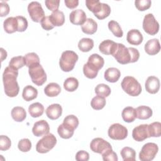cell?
<instances>
[{
	"instance_id": "cell-1",
	"label": "cell",
	"mask_w": 161,
	"mask_h": 161,
	"mask_svg": "<svg viewBox=\"0 0 161 161\" xmlns=\"http://www.w3.org/2000/svg\"><path fill=\"white\" fill-rule=\"evenodd\" d=\"M18 75V70L10 66L6 67L4 70L3 74L4 89L5 94L8 97H15L19 93V87L18 82L16 81Z\"/></svg>"
},
{
	"instance_id": "cell-2",
	"label": "cell",
	"mask_w": 161,
	"mask_h": 161,
	"mask_svg": "<svg viewBox=\"0 0 161 161\" xmlns=\"http://www.w3.org/2000/svg\"><path fill=\"white\" fill-rule=\"evenodd\" d=\"M112 55L118 63L124 65L137 62L140 57V53L133 47L127 48L123 44L118 43L116 48Z\"/></svg>"
},
{
	"instance_id": "cell-3",
	"label": "cell",
	"mask_w": 161,
	"mask_h": 161,
	"mask_svg": "<svg viewBox=\"0 0 161 161\" xmlns=\"http://www.w3.org/2000/svg\"><path fill=\"white\" fill-rule=\"evenodd\" d=\"M77 54L72 50H65L62 52L59 65L64 72H70L74 68L75 64L78 60Z\"/></svg>"
},
{
	"instance_id": "cell-4",
	"label": "cell",
	"mask_w": 161,
	"mask_h": 161,
	"mask_svg": "<svg viewBox=\"0 0 161 161\" xmlns=\"http://www.w3.org/2000/svg\"><path fill=\"white\" fill-rule=\"evenodd\" d=\"M121 86L123 90L131 96H137L142 91L140 84L132 76L125 77L121 82Z\"/></svg>"
},
{
	"instance_id": "cell-5",
	"label": "cell",
	"mask_w": 161,
	"mask_h": 161,
	"mask_svg": "<svg viewBox=\"0 0 161 161\" xmlns=\"http://www.w3.org/2000/svg\"><path fill=\"white\" fill-rule=\"evenodd\" d=\"M28 73L32 82L38 86H42L47 80V74L40 64L28 67Z\"/></svg>"
},
{
	"instance_id": "cell-6",
	"label": "cell",
	"mask_w": 161,
	"mask_h": 161,
	"mask_svg": "<svg viewBox=\"0 0 161 161\" xmlns=\"http://www.w3.org/2000/svg\"><path fill=\"white\" fill-rule=\"evenodd\" d=\"M57 143V138L52 133H48L38 140L36 145V150L40 153H45L52 150Z\"/></svg>"
},
{
	"instance_id": "cell-7",
	"label": "cell",
	"mask_w": 161,
	"mask_h": 161,
	"mask_svg": "<svg viewBox=\"0 0 161 161\" xmlns=\"http://www.w3.org/2000/svg\"><path fill=\"white\" fill-rule=\"evenodd\" d=\"M158 151V145L155 143L148 142L142 148L139 153V159L142 161L152 160Z\"/></svg>"
},
{
	"instance_id": "cell-8",
	"label": "cell",
	"mask_w": 161,
	"mask_h": 161,
	"mask_svg": "<svg viewBox=\"0 0 161 161\" xmlns=\"http://www.w3.org/2000/svg\"><path fill=\"white\" fill-rule=\"evenodd\" d=\"M143 29L147 33L150 35H154L158 33L159 30V24L155 19L153 14L148 13L144 16L143 20Z\"/></svg>"
},
{
	"instance_id": "cell-9",
	"label": "cell",
	"mask_w": 161,
	"mask_h": 161,
	"mask_svg": "<svg viewBox=\"0 0 161 161\" xmlns=\"http://www.w3.org/2000/svg\"><path fill=\"white\" fill-rule=\"evenodd\" d=\"M108 136L113 140H121L125 139L128 136V130L119 123L111 125L108 131Z\"/></svg>"
},
{
	"instance_id": "cell-10",
	"label": "cell",
	"mask_w": 161,
	"mask_h": 161,
	"mask_svg": "<svg viewBox=\"0 0 161 161\" xmlns=\"http://www.w3.org/2000/svg\"><path fill=\"white\" fill-rule=\"evenodd\" d=\"M28 11L31 19L36 23L41 22L45 17V12L42 5L37 1H32L28 5Z\"/></svg>"
},
{
	"instance_id": "cell-11",
	"label": "cell",
	"mask_w": 161,
	"mask_h": 161,
	"mask_svg": "<svg viewBox=\"0 0 161 161\" xmlns=\"http://www.w3.org/2000/svg\"><path fill=\"white\" fill-rule=\"evenodd\" d=\"M91 150L95 153L102 154L108 149H112L111 144L102 138H95L90 143Z\"/></svg>"
},
{
	"instance_id": "cell-12",
	"label": "cell",
	"mask_w": 161,
	"mask_h": 161,
	"mask_svg": "<svg viewBox=\"0 0 161 161\" xmlns=\"http://www.w3.org/2000/svg\"><path fill=\"white\" fill-rule=\"evenodd\" d=\"M89 69L95 72L99 71V69L103 68L104 64V58L97 53H93L89 56L87 62L85 64Z\"/></svg>"
},
{
	"instance_id": "cell-13",
	"label": "cell",
	"mask_w": 161,
	"mask_h": 161,
	"mask_svg": "<svg viewBox=\"0 0 161 161\" xmlns=\"http://www.w3.org/2000/svg\"><path fill=\"white\" fill-rule=\"evenodd\" d=\"M50 126L48 123L43 119L35 122L32 128L33 134L37 136H43L49 133Z\"/></svg>"
},
{
	"instance_id": "cell-14",
	"label": "cell",
	"mask_w": 161,
	"mask_h": 161,
	"mask_svg": "<svg viewBox=\"0 0 161 161\" xmlns=\"http://www.w3.org/2000/svg\"><path fill=\"white\" fill-rule=\"evenodd\" d=\"M132 137L136 142H143L149 138L148 125L142 124L135 127L132 131Z\"/></svg>"
},
{
	"instance_id": "cell-15",
	"label": "cell",
	"mask_w": 161,
	"mask_h": 161,
	"mask_svg": "<svg viewBox=\"0 0 161 161\" xmlns=\"http://www.w3.org/2000/svg\"><path fill=\"white\" fill-rule=\"evenodd\" d=\"M86 13L80 9L73 10L69 14L70 21L75 25H82L86 20Z\"/></svg>"
},
{
	"instance_id": "cell-16",
	"label": "cell",
	"mask_w": 161,
	"mask_h": 161,
	"mask_svg": "<svg viewBox=\"0 0 161 161\" xmlns=\"http://www.w3.org/2000/svg\"><path fill=\"white\" fill-rule=\"evenodd\" d=\"M143 37L141 32L137 29H132L128 31L126 35L127 42L133 45H138L143 42Z\"/></svg>"
},
{
	"instance_id": "cell-17",
	"label": "cell",
	"mask_w": 161,
	"mask_h": 161,
	"mask_svg": "<svg viewBox=\"0 0 161 161\" xmlns=\"http://www.w3.org/2000/svg\"><path fill=\"white\" fill-rule=\"evenodd\" d=\"M117 43L111 40H105L99 44V50L104 55H113L116 48Z\"/></svg>"
},
{
	"instance_id": "cell-18",
	"label": "cell",
	"mask_w": 161,
	"mask_h": 161,
	"mask_svg": "<svg viewBox=\"0 0 161 161\" xmlns=\"http://www.w3.org/2000/svg\"><path fill=\"white\" fill-rule=\"evenodd\" d=\"M146 91L150 94L157 93L160 89V80L155 76H149L145 84Z\"/></svg>"
},
{
	"instance_id": "cell-19",
	"label": "cell",
	"mask_w": 161,
	"mask_h": 161,
	"mask_svg": "<svg viewBox=\"0 0 161 161\" xmlns=\"http://www.w3.org/2000/svg\"><path fill=\"white\" fill-rule=\"evenodd\" d=\"M145 51L150 55L157 54L160 50V45L159 40L157 38H153L148 40L145 44Z\"/></svg>"
},
{
	"instance_id": "cell-20",
	"label": "cell",
	"mask_w": 161,
	"mask_h": 161,
	"mask_svg": "<svg viewBox=\"0 0 161 161\" xmlns=\"http://www.w3.org/2000/svg\"><path fill=\"white\" fill-rule=\"evenodd\" d=\"M45 112L49 119H57L62 115V108L59 104H52L47 107Z\"/></svg>"
},
{
	"instance_id": "cell-21",
	"label": "cell",
	"mask_w": 161,
	"mask_h": 161,
	"mask_svg": "<svg viewBox=\"0 0 161 161\" xmlns=\"http://www.w3.org/2000/svg\"><path fill=\"white\" fill-rule=\"evenodd\" d=\"M82 32L87 35H92L97 29V23L92 18H87L83 25H81Z\"/></svg>"
},
{
	"instance_id": "cell-22",
	"label": "cell",
	"mask_w": 161,
	"mask_h": 161,
	"mask_svg": "<svg viewBox=\"0 0 161 161\" xmlns=\"http://www.w3.org/2000/svg\"><path fill=\"white\" fill-rule=\"evenodd\" d=\"M121 75L119 70L115 67H109L104 72V79L109 82H116L118 80Z\"/></svg>"
},
{
	"instance_id": "cell-23",
	"label": "cell",
	"mask_w": 161,
	"mask_h": 161,
	"mask_svg": "<svg viewBox=\"0 0 161 161\" xmlns=\"http://www.w3.org/2000/svg\"><path fill=\"white\" fill-rule=\"evenodd\" d=\"M3 27L8 33H13L18 30V22L16 17H9L3 23Z\"/></svg>"
},
{
	"instance_id": "cell-24",
	"label": "cell",
	"mask_w": 161,
	"mask_h": 161,
	"mask_svg": "<svg viewBox=\"0 0 161 161\" xmlns=\"http://www.w3.org/2000/svg\"><path fill=\"white\" fill-rule=\"evenodd\" d=\"M136 118L139 119H147L150 118L153 114L152 109L147 106H140L136 109Z\"/></svg>"
},
{
	"instance_id": "cell-25",
	"label": "cell",
	"mask_w": 161,
	"mask_h": 161,
	"mask_svg": "<svg viewBox=\"0 0 161 161\" xmlns=\"http://www.w3.org/2000/svg\"><path fill=\"white\" fill-rule=\"evenodd\" d=\"M50 21L54 26H60L65 22V16L62 11L57 10L53 11L49 16Z\"/></svg>"
},
{
	"instance_id": "cell-26",
	"label": "cell",
	"mask_w": 161,
	"mask_h": 161,
	"mask_svg": "<svg viewBox=\"0 0 161 161\" xmlns=\"http://www.w3.org/2000/svg\"><path fill=\"white\" fill-rule=\"evenodd\" d=\"M38 91L32 86L28 85L25 86L23 90L22 97L26 101H30L37 97Z\"/></svg>"
},
{
	"instance_id": "cell-27",
	"label": "cell",
	"mask_w": 161,
	"mask_h": 161,
	"mask_svg": "<svg viewBox=\"0 0 161 161\" xmlns=\"http://www.w3.org/2000/svg\"><path fill=\"white\" fill-rule=\"evenodd\" d=\"M123 119L126 123H131L136 118V110L131 106H127L125 108L121 113Z\"/></svg>"
},
{
	"instance_id": "cell-28",
	"label": "cell",
	"mask_w": 161,
	"mask_h": 161,
	"mask_svg": "<svg viewBox=\"0 0 161 161\" xmlns=\"http://www.w3.org/2000/svg\"><path fill=\"white\" fill-rule=\"evenodd\" d=\"M61 92L60 86L55 82H50L44 88V92L48 97H55L58 96Z\"/></svg>"
},
{
	"instance_id": "cell-29",
	"label": "cell",
	"mask_w": 161,
	"mask_h": 161,
	"mask_svg": "<svg viewBox=\"0 0 161 161\" xmlns=\"http://www.w3.org/2000/svg\"><path fill=\"white\" fill-rule=\"evenodd\" d=\"M12 118L17 122L23 121L26 117V112L23 107H14L11 112Z\"/></svg>"
},
{
	"instance_id": "cell-30",
	"label": "cell",
	"mask_w": 161,
	"mask_h": 161,
	"mask_svg": "<svg viewBox=\"0 0 161 161\" xmlns=\"http://www.w3.org/2000/svg\"><path fill=\"white\" fill-rule=\"evenodd\" d=\"M44 111V107L40 103H34L29 106L28 112L33 118H38L42 116Z\"/></svg>"
},
{
	"instance_id": "cell-31",
	"label": "cell",
	"mask_w": 161,
	"mask_h": 161,
	"mask_svg": "<svg viewBox=\"0 0 161 161\" xmlns=\"http://www.w3.org/2000/svg\"><path fill=\"white\" fill-rule=\"evenodd\" d=\"M94 47V41L89 38H83L78 43L79 49L83 52H89Z\"/></svg>"
},
{
	"instance_id": "cell-32",
	"label": "cell",
	"mask_w": 161,
	"mask_h": 161,
	"mask_svg": "<svg viewBox=\"0 0 161 161\" xmlns=\"http://www.w3.org/2000/svg\"><path fill=\"white\" fill-rule=\"evenodd\" d=\"M149 137H159L161 135V123L158 121L148 125Z\"/></svg>"
},
{
	"instance_id": "cell-33",
	"label": "cell",
	"mask_w": 161,
	"mask_h": 161,
	"mask_svg": "<svg viewBox=\"0 0 161 161\" xmlns=\"http://www.w3.org/2000/svg\"><path fill=\"white\" fill-rule=\"evenodd\" d=\"M121 156L124 161H134L136 158V152L134 149L129 147H123L120 152Z\"/></svg>"
},
{
	"instance_id": "cell-34",
	"label": "cell",
	"mask_w": 161,
	"mask_h": 161,
	"mask_svg": "<svg viewBox=\"0 0 161 161\" xmlns=\"http://www.w3.org/2000/svg\"><path fill=\"white\" fill-rule=\"evenodd\" d=\"M62 124L69 129L74 131L79 125V119L75 115L70 114L64 119Z\"/></svg>"
},
{
	"instance_id": "cell-35",
	"label": "cell",
	"mask_w": 161,
	"mask_h": 161,
	"mask_svg": "<svg viewBox=\"0 0 161 161\" xmlns=\"http://www.w3.org/2000/svg\"><path fill=\"white\" fill-rule=\"evenodd\" d=\"M79 86L78 80L73 77H68L64 82V87L68 92H73L75 91Z\"/></svg>"
},
{
	"instance_id": "cell-36",
	"label": "cell",
	"mask_w": 161,
	"mask_h": 161,
	"mask_svg": "<svg viewBox=\"0 0 161 161\" xmlns=\"http://www.w3.org/2000/svg\"><path fill=\"white\" fill-rule=\"evenodd\" d=\"M108 25V28L113 33V35L115 36L118 38L123 36V30L117 21L114 20H111L109 21Z\"/></svg>"
},
{
	"instance_id": "cell-37",
	"label": "cell",
	"mask_w": 161,
	"mask_h": 161,
	"mask_svg": "<svg viewBox=\"0 0 161 161\" xmlns=\"http://www.w3.org/2000/svg\"><path fill=\"white\" fill-rule=\"evenodd\" d=\"M95 92L97 96L106 97L110 95L111 89L107 84H99L95 87Z\"/></svg>"
},
{
	"instance_id": "cell-38",
	"label": "cell",
	"mask_w": 161,
	"mask_h": 161,
	"mask_svg": "<svg viewBox=\"0 0 161 161\" xmlns=\"http://www.w3.org/2000/svg\"><path fill=\"white\" fill-rule=\"evenodd\" d=\"M25 64L28 67L40 64V58L38 55L35 52H31L25 55Z\"/></svg>"
},
{
	"instance_id": "cell-39",
	"label": "cell",
	"mask_w": 161,
	"mask_h": 161,
	"mask_svg": "<svg viewBox=\"0 0 161 161\" xmlns=\"http://www.w3.org/2000/svg\"><path fill=\"white\" fill-rule=\"evenodd\" d=\"M106 103V102L104 97L96 96L92 99L91 101V106L94 109L100 110L105 106Z\"/></svg>"
},
{
	"instance_id": "cell-40",
	"label": "cell",
	"mask_w": 161,
	"mask_h": 161,
	"mask_svg": "<svg viewBox=\"0 0 161 161\" xmlns=\"http://www.w3.org/2000/svg\"><path fill=\"white\" fill-rule=\"evenodd\" d=\"M57 132L61 138L64 139H69L73 136L74 131L66 127L63 124H61L57 128Z\"/></svg>"
},
{
	"instance_id": "cell-41",
	"label": "cell",
	"mask_w": 161,
	"mask_h": 161,
	"mask_svg": "<svg viewBox=\"0 0 161 161\" xmlns=\"http://www.w3.org/2000/svg\"><path fill=\"white\" fill-rule=\"evenodd\" d=\"M25 57L23 56H16L13 57L10 62H9V66L18 70L19 69L23 67L25 65Z\"/></svg>"
},
{
	"instance_id": "cell-42",
	"label": "cell",
	"mask_w": 161,
	"mask_h": 161,
	"mask_svg": "<svg viewBox=\"0 0 161 161\" xmlns=\"http://www.w3.org/2000/svg\"><path fill=\"white\" fill-rule=\"evenodd\" d=\"M18 148L23 152H27L31 148V143L29 139L23 138L19 141Z\"/></svg>"
},
{
	"instance_id": "cell-43",
	"label": "cell",
	"mask_w": 161,
	"mask_h": 161,
	"mask_svg": "<svg viewBox=\"0 0 161 161\" xmlns=\"http://www.w3.org/2000/svg\"><path fill=\"white\" fill-rule=\"evenodd\" d=\"M135 4L139 11H143L150 8L152 2L150 0H136L135 1Z\"/></svg>"
},
{
	"instance_id": "cell-44",
	"label": "cell",
	"mask_w": 161,
	"mask_h": 161,
	"mask_svg": "<svg viewBox=\"0 0 161 161\" xmlns=\"http://www.w3.org/2000/svg\"><path fill=\"white\" fill-rule=\"evenodd\" d=\"M101 155L104 161H118V160L117 154L112 149L107 150Z\"/></svg>"
},
{
	"instance_id": "cell-45",
	"label": "cell",
	"mask_w": 161,
	"mask_h": 161,
	"mask_svg": "<svg viewBox=\"0 0 161 161\" xmlns=\"http://www.w3.org/2000/svg\"><path fill=\"white\" fill-rule=\"evenodd\" d=\"M11 145L10 138L6 135L0 136V150L1 151L8 150Z\"/></svg>"
},
{
	"instance_id": "cell-46",
	"label": "cell",
	"mask_w": 161,
	"mask_h": 161,
	"mask_svg": "<svg viewBox=\"0 0 161 161\" xmlns=\"http://www.w3.org/2000/svg\"><path fill=\"white\" fill-rule=\"evenodd\" d=\"M18 22V30L19 32L25 31L28 27V21L26 18L22 16H16Z\"/></svg>"
},
{
	"instance_id": "cell-47",
	"label": "cell",
	"mask_w": 161,
	"mask_h": 161,
	"mask_svg": "<svg viewBox=\"0 0 161 161\" xmlns=\"http://www.w3.org/2000/svg\"><path fill=\"white\" fill-rule=\"evenodd\" d=\"M45 4L47 8L49 10L52 11H55L58 10V8L59 7L60 1L59 0H46L45 1Z\"/></svg>"
},
{
	"instance_id": "cell-48",
	"label": "cell",
	"mask_w": 161,
	"mask_h": 161,
	"mask_svg": "<svg viewBox=\"0 0 161 161\" xmlns=\"http://www.w3.org/2000/svg\"><path fill=\"white\" fill-rule=\"evenodd\" d=\"M40 24H41L42 28L45 30H47V31H49L54 28V26L53 25V24L52 23V22L50 21L49 16H45L41 21Z\"/></svg>"
},
{
	"instance_id": "cell-49",
	"label": "cell",
	"mask_w": 161,
	"mask_h": 161,
	"mask_svg": "<svg viewBox=\"0 0 161 161\" xmlns=\"http://www.w3.org/2000/svg\"><path fill=\"white\" fill-rule=\"evenodd\" d=\"M9 13V6L6 1H1L0 2V16L4 17Z\"/></svg>"
},
{
	"instance_id": "cell-50",
	"label": "cell",
	"mask_w": 161,
	"mask_h": 161,
	"mask_svg": "<svg viewBox=\"0 0 161 161\" xmlns=\"http://www.w3.org/2000/svg\"><path fill=\"white\" fill-rule=\"evenodd\" d=\"M89 159V154L84 150H80L75 155V160L77 161H87Z\"/></svg>"
},
{
	"instance_id": "cell-51",
	"label": "cell",
	"mask_w": 161,
	"mask_h": 161,
	"mask_svg": "<svg viewBox=\"0 0 161 161\" xmlns=\"http://www.w3.org/2000/svg\"><path fill=\"white\" fill-rule=\"evenodd\" d=\"M64 3L65 6L70 9H74L76 8L79 4L78 0H65Z\"/></svg>"
},
{
	"instance_id": "cell-52",
	"label": "cell",
	"mask_w": 161,
	"mask_h": 161,
	"mask_svg": "<svg viewBox=\"0 0 161 161\" xmlns=\"http://www.w3.org/2000/svg\"><path fill=\"white\" fill-rule=\"evenodd\" d=\"M0 50H1V62H3V60L4 59H6V57H7V52H6V51L4 49V48H0Z\"/></svg>"
}]
</instances>
